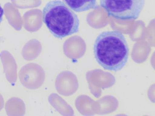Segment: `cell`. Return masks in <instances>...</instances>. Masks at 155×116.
<instances>
[{"label": "cell", "instance_id": "8992f818", "mask_svg": "<svg viewBox=\"0 0 155 116\" xmlns=\"http://www.w3.org/2000/svg\"><path fill=\"white\" fill-rule=\"evenodd\" d=\"M3 14H4V10L0 4V24L2 21Z\"/></svg>", "mask_w": 155, "mask_h": 116}, {"label": "cell", "instance_id": "3957f363", "mask_svg": "<svg viewBox=\"0 0 155 116\" xmlns=\"http://www.w3.org/2000/svg\"><path fill=\"white\" fill-rule=\"evenodd\" d=\"M108 16L118 20H136L144 8L145 0H100Z\"/></svg>", "mask_w": 155, "mask_h": 116}, {"label": "cell", "instance_id": "7a4b0ae2", "mask_svg": "<svg viewBox=\"0 0 155 116\" xmlns=\"http://www.w3.org/2000/svg\"><path fill=\"white\" fill-rule=\"evenodd\" d=\"M43 21L54 37L58 39L78 33L80 21L77 14L60 0L48 3L43 11Z\"/></svg>", "mask_w": 155, "mask_h": 116}, {"label": "cell", "instance_id": "277c9868", "mask_svg": "<svg viewBox=\"0 0 155 116\" xmlns=\"http://www.w3.org/2000/svg\"><path fill=\"white\" fill-rule=\"evenodd\" d=\"M21 84L26 88L35 89L39 88L44 83L45 74L42 68L38 66H26L19 73Z\"/></svg>", "mask_w": 155, "mask_h": 116}, {"label": "cell", "instance_id": "5b68a950", "mask_svg": "<svg viewBox=\"0 0 155 116\" xmlns=\"http://www.w3.org/2000/svg\"><path fill=\"white\" fill-rule=\"evenodd\" d=\"M68 7L76 12L97 9V0H63Z\"/></svg>", "mask_w": 155, "mask_h": 116}, {"label": "cell", "instance_id": "6da1fadb", "mask_svg": "<svg viewBox=\"0 0 155 116\" xmlns=\"http://www.w3.org/2000/svg\"><path fill=\"white\" fill-rule=\"evenodd\" d=\"M93 50L97 62L105 70L117 72L127 62L129 46L125 37L119 31L101 33L95 41Z\"/></svg>", "mask_w": 155, "mask_h": 116}]
</instances>
